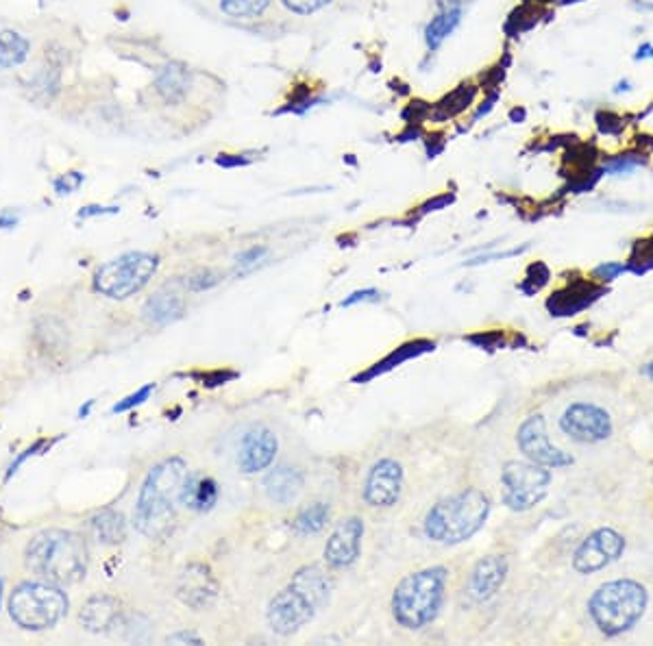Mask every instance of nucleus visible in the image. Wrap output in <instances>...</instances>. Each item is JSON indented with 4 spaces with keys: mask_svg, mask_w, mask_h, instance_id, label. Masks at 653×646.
<instances>
[{
    "mask_svg": "<svg viewBox=\"0 0 653 646\" xmlns=\"http://www.w3.org/2000/svg\"><path fill=\"white\" fill-rule=\"evenodd\" d=\"M88 544L83 536L66 529H48L35 536L24 549V564L33 575L57 586L79 583L88 573Z\"/></svg>",
    "mask_w": 653,
    "mask_h": 646,
    "instance_id": "f257e3e1",
    "label": "nucleus"
},
{
    "mask_svg": "<svg viewBox=\"0 0 653 646\" xmlns=\"http://www.w3.org/2000/svg\"><path fill=\"white\" fill-rule=\"evenodd\" d=\"M188 475V464L181 457L164 459L144 479L135 505L133 525L142 536L162 540L175 527V496Z\"/></svg>",
    "mask_w": 653,
    "mask_h": 646,
    "instance_id": "f03ea898",
    "label": "nucleus"
},
{
    "mask_svg": "<svg viewBox=\"0 0 653 646\" xmlns=\"http://www.w3.org/2000/svg\"><path fill=\"white\" fill-rule=\"evenodd\" d=\"M449 570L442 566H431L412 573L394 588L392 594V616L397 623L410 631H418L434 623L442 610L447 594Z\"/></svg>",
    "mask_w": 653,
    "mask_h": 646,
    "instance_id": "7ed1b4c3",
    "label": "nucleus"
},
{
    "mask_svg": "<svg viewBox=\"0 0 653 646\" xmlns=\"http://www.w3.org/2000/svg\"><path fill=\"white\" fill-rule=\"evenodd\" d=\"M488 514V496L477 488L464 490L429 509L425 516V536L440 544H460L471 540L486 525Z\"/></svg>",
    "mask_w": 653,
    "mask_h": 646,
    "instance_id": "20e7f679",
    "label": "nucleus"
},
{
    "mask_svg": "<svg viewBox=\"0 0 653 646\" xmlns=\"http://www.w3.org/2000/svg\"><path fill=\"white\" fill-rule=\"evenodd\" d=\"M647 607V592L638 581L616 579L593 594L588 603V612L593 623L606 636H619V633L632 629Z\"/></svg>",
    "mask_w": 653,
    "mask_h": 646,
    "instance_id": "39448f33",
    "label": "nucleus"
},
{
    "mask_svg": "<svg viewBox=\"0 0 653 646\" xmlns=\"http://www.w3.org/2000/svg\"><path fill=\"white\" fill-rule=\"evenodd\" d=\"M9 614L18 627L27 631L51 629L68 614V596L51 581L20 583L11 592Z\"/></svg>",
    "mask_w": 653,
    "mask_h": 646,
    "instance_id": "423d86ee",
    "label": "nucleus"
},
{
    "mask_svg": "<svg viewBox=\"0 0 653 646\" xmlns=\"http://www.w3.org/2000/svg\"><path fill=\"white\" fill-rule=\"evenodd\" d=\"M157 268V255L142 251L125 253L96 270L94 290L107 298H114V301H125V298L138 294L149 285Z\"/></svg>",
    "mask_w": 653,
    "mask_h": 646,
    "instance_id": "0eeeda50",
    "label": "nucleus"
},
{
    "mask_svg": "<svg viewBox=\"0 0 653 646\" xmlns=\"http://www.w3.org/2000/svg\"><path fill=\"white\" fill-rule=\"evenodd\" d=\"M503 501L514 512H525L545 499L551 486V472L545 466L510 462L501 472Z\"/></svg>",
    "mask_w": 653,
    "mask_h": 646,
    "instance_id": "6e6552de",
    "label": "nucleus"
},
{
    "mask_svg": "<svg viewBox=\"0 0 653 646\" xmlns=\"http://www.w3.org/2000/svg\"><path fill=\"white\" fill-rule=\"evenodd\" d=\"M316 614V607L307 601L301 592L288 586L270 601L266 618L270 629H273L277 636L288 638L301 631Z\"/></svg>",
    "mask_w": 653,
    "mask_h": 646,
    "instance_id": "1a4fd4ad",
    "label": "nucleus"
},
{
    "mask_svg": "<svg viewBox=\"0 0 653 646\" xmlns=\"http://www.w3.org/2000/svg\"><path fill=\"white\" fill-rule=\"evenodd\" d=\"M560 427L577 442L595 444L612 436V420L606 409L593 403H573L560 418Z\"/></svg>",
    "mask_w": 653,
    "mask_h": 646,
    "instance_id": "9d476101",
    "label": "nucleus"
},
{
    "mask_svg": "<svg viewBox=\"0 0 653 646\" xmlns=\"http://www.w3.org/2000/svg\"><path fill=\"white\" fill-rule=\"evenodd\" d=\"M625 551V540L614 529H597L577 546L573 555V568L579 575H590L616 562Z\"/></svg>",
    "mask_w": 653,
    "mask_h": 646,
    "instance_id": "9b49d317",
    "label": "nucleus"
},
{
    "mask_svg": "<svg viewBox=\"0 0 653 646\" xmlns=\"http://www.w3.org/2000/svg\"><path fill=\"white\" fill-rule=\"evenodd\" d=\"M519 446L527 459H532L534 464L545 468H562L571 466L573 457L562 453L549 442L545 418L542 416H529L521 429H519Z\"/></svg>",
    "mask_w": 653,
    "mask_h": 646,
    "instance_id": "f8f14e48",
    "label": "nucleus"
},
{
    "mask_svg": "<svg viewBox=\"0 0 653 646\" xmlns=\"http://www.w3.org/2000/svg\"><path fill=\"white\" fill-rule=\"evenodd\" d=\"M403 488V468L394 459H379L364 483V499L371 507H392Z\"/></svg>",
    "mask_w": 653,
    "mask_h": 646,
    "instance_id": "ddd939ff",
    "label": "nucleus"
},
{
    "mask_svg": "<svg viewBox=\"0 0 653 646\" xmlns=\"http://www.w3.org/2000/svg\"><path fill=\"white\" fill-rule=\"evenodd\" d=\"M362 538H364V520L351 516L338 523V527L331 531V536L325 544V562L331 568H349L357 562L362 551Z\"/></svg>",
    "mask_w": 653,
    "mask_h": 646,
    "instance_id": "4468645a",
    "label": "nucleus"
},
{
    "mask_svg": "<svg viewBox=\"0 0 653 646\" xmlns=\"http://www.w3.org/2000/svg\"><path fill=\"white\" fill-rule=\"evenodd\" d=\"M279 449L277 436L268 427H255L242 438L240 444V457L238 464L240 470L246 475L260 472L275 462V455Z\"/></svg>",
    "mask_w": 653,
    "mask_h": 646,
    "instance_id": "2eb2a0df",
    "label": "nucleus"
},
{
    "mask_svg": "<svg viewBox=\"0 0 653 646\" xmlns=\"http://www.w3.org/2000/svg\"><path fill=\"white\" fill-rule=\"evenodd\" d=\"M505 575H508V562H505V557L488 555L479 559L477 566L473 568L466 592L475 603H486L501 590Z\"/></svg>",
    "mask_w": 653,
    "mask_h": 646,
    "instance_id": "dca6fc26",
    "label": "nucleus"
},
{
    "mask_svg": "<svg viewBox=\"0 0 653 646\" xmlns=\"http://www.w3.org/2000/svg\"><path fill=\"white\" fill-rule=\"evenodd\" d=\"M177 592L186 605L194 607V610H205V607L214 603L218 588L207 566L190 564L179 577Z\"/></svg>",
    "mask_w": 653,
    "mask_h": 646,
    "instance_id": "f3484780",
    "label": "nucleus"
},
{
    "mask_svg": "<svg viewBox=\"0 0 653 646\" xmlns=\"http://www.w3.org/2000/svg\"><path fill=\"white\" fill-rule=\"evenodd\" d=\"M177 499L192 512H209L218 501V483L209 475H201V472H188Z\"/></svg>",
    "mask_w": 653,
    "mask_h": 646,
    "instance_id": "a211bd4d",
    "label": "nucleus"
},
{
    "mask_svg": "<svg viewBox=\"0 0 653 646\" xmlns=\"http://www.w3.org/2000/svg\"><path fill=\"white\" fill-rule=\"evenodd\" d=\"M290 588L301 592L307 601H310L316 610H323L329 603L331 590H334V583L325 575V570L318 566H305L297 570V575L292 577Z\"/></svg>",
    "mask_w": 653,
    "mask_h": 646,
    "instance_id": "6ab92c4d",
    "label": "nucleus"
},
{
    "mask_svg": "<svg viewBox=\"0 0 653 646\" xmlns=\"http://www.w3.org/2000/svg\"><path fill=\"white\" fill-rule=\"evenodd\" d=\"M266 494L279 505H290L303 490V472L292 466H277L264 479Z\"/></svg>",
    "mask_w": 653,
    "mask_h": 646,
    "instance_id": "aec40b11",
    "label": "nucleus"
},
{
    "mask_svg": "<svg viewBox=\"0 0 653 646\" xmlns=\"http://www.w3.org/2000/svg\"><path fill=\"white\" fill-rule=\"evenodd\" d=\"M120 618V603L112 596H92L81 610V625L90 633H101L114 627Z\"/></svg>",
    "mask_w": 653,
    "mask_h": 646,
    "instance_id": "412c9836",
    "label": "nucleus"
},
{
    "mask_svg": "<svg viewBox=\"0 0 653 646\" xmlns=\"http://www.w3.org/2000/svg\"><path fill=\"white\" fill-rule=\"evenodd\" d=\"M462 0H447V3H442L438 14L431 18V22L427 24V46L431 51H436V48L447 40V37L458 29V24L462 20Z\"/></svg>",
    "mask_w": 653,
    "mask_h": 646,
    "instance_id": "4be33fe9",
    "label": "nucleus"
},
{
    "mask_svg": "<svg viewBox=\"0 0 653 646\" xmlns=\"http://www.w3.org/2000/svg\"><path fill=\"white\" fill-rule=\"evenodd\" d=\"M599 292L601 290L593 288L590 283H573L566 290L553 294L549 298L547 307L556 316H573L575 312H579V309H584L588 303H593Z\"/></svg>",
    "mask_w": 653,
    "mask_h": 646,
    "instance_id": "5701e85b",
    "label": "nucleus"
},
{
    "mask_svg": "<svg viewBox=\"0 0 653 646\" xmlns=\"http://www.w3.org/2000/svg\"><path fill=\"white\" fill-rule=\"evenodd\" d=\"M155 85L159 96H162L166 103H181L190 90V72L183 64L172 61V64H166L162 72H159Z\"/></svg>",
    "mask_w": 653,
    "mask_h": 646,
    "instance_id": "b1692460",
    "label": "nucleus"
},
{
    "mask_svg": "<svg viewBox=\"0 0 653 646\" xmlns=\"http://www.w3.org/2000/svg\"><path fill=\"white\" fill-rule=\"evenodd\" d=\"M434 349H436L434 342H427V340H416V342L403 344V346H399L397 351H392V353L384 359V362L375 364L371 370H366L364 375L355 377V381H357V383L371 381V379H375L377 375H384V372H388V370H392V368L401 366L403 362H410V359H414V357H418V355H423V353L434 351Z\"/></svg>",
    "mask_w": 653,
    "mask_h": 646,
    "instance_id": "393cba45",
    "label": "nucleus"
},
{
    "mask_svg": "<svg viewBox=\"0 0 653 646\" xmlns=\"http://www.w3.org/2000/svg\"><path fill=\"white\" fill-rule=\"evenodd\" d=\"M183 316V301L177 294L159 292L144 305V318L157 327H166Z\"/></svg>",
    "mask_w": 653,
    "mask_h": 646,
    "instance_id": "a878e982",
    "label": "nucleus"
},
{
    "mask_svg": "<svg viewBox=\"0 0 653 646\" xmlns=\"http://www.w3.org/2000/svg\"><path fill=\"white\" fill-rule=\"evenodd\" d=\"M92 531L101 542L118 544L127 536V525H125V518H122L120 512H114V509H105V512L96 514L92 518Z\"/></svg>",
    "mask_w": 653,
    "mask_h": 646,
    "instance_id": "bb28decb",
    "label": "nucleus"
},
{
    "mask_svg": "<svg viewBox=\"0 0 653 646\" xmlns=\"http://www.w3.org/2000/svg\"><path fill=\"white\" fill-rule=\"evenodd\" d=\"M29 57V40L16 31H0V68H16Z\"/></svg>",
    "mask_w": 653,
    "mask_h": 646,
    "instance_id": "cd10ccee",
    "label": "nucleus"
},
{
    "mask_svg": "<svg viewBox=\"0 0 653 646\" xmlns=\"http://www.w3.org/2000/svg\"><path fill=\"white\" fill-rule=\"evenodd\" d=\"M329 516H331V509L327 503H314L310 507L301 509L299 516L294 518L292 527L299 536H314V533L323 531L327 527Z\"/></svg>",
    "mask_w": 653,
    "mask_h": 646,
    "instance_id": "c85d7f7f",
    "label": "nucleus"
},
{
    "mask_svg": "<svg viewBox=\"0 0 653 646\" xmlns=\"http://www.w3.org/2000/svg\"><path fill=\"white\" fill-rule=\"evenodd\" d=\"M270 0H220V9L231 18L260 16Z\"/></svg>",
    "mask_w": 653,
    "mask_h": 646,
    "instance_id": "c756f323",
    "label": "nucleus"
},
{
    "mask_svg": "<svg viewBox=\"0 0 653 646\" xmlns=\"http://www.w3.org/2000/svg\"><path fill=\"white\" fill-rule=\"evenodd\" d=\"M638 166H643V159H640L638 155H619V157H612L610 161H606L603 170L610 172V175H627V172H632Z\"/></svg>",
    "mask_w": 653,
    "mask_h": 646,
    "instance_id": "7c9ffc66",
    "label": "nucleus"
},
{
    "mask_svg": "<svg viewBox=\"0 0 653 646\" xmlns=\"http://www.w3.org/2000/svg\"><path fill=\"white\" fill-rule=\"evenodd\" d=\"M153 390H155V385H153V383H146L144 388H140V390L135 392V394H131V396H127V399H122L120 403H116V405L112 407V414H122V412H129V409H133V407L142 405L144 401H149V396L153 394Z\"/></svg>",
    "mask_w": 653,
    "mask_h": 646,
    "instance_id": "2f4dec72",
    "label": "nucleus"
},
{
    "mask_svg": "<svg viewBox=\"0 0 653 646\" xmlns=\"http://www.w3.org/2000/svg\"><path fill=\"white\" fill-rule=\"evenodd\" d=\"M331 0H283V5H286L294 14H316L323 7H327Z\"/></svg>",
    "mask_w": 653,
    "mask_h": 646,
    "instance_id": "473e14b6",
    "label": "nucleus"
},
{
    "mask_svg": "<svg viewBox=\"0 0 653 646\" xmlns=\"http://www.w3.org/2000/svg\"><path fill=\"white\" fill-rule=\"evenodd\" d=\"M44 446H48V442H46V440H38V442H33V444L29 446V449H24V451H22V455H18V457L14 459V462H11V466H9V470H7V477H5V481H9L11 477H14L16 472L20 470V466H22L24 462H27L29 457H33V455H40V453L44 451Z\"/></svg>",
    "mask_w": 653,
    "mask_h": 646,
    "instance_id": "72a5a7b5",
    "label": "nucleus"
},
{
    "mask_svg": "<svg viewBox=\"0 0 653 646\" xmlns=\"http://www.w3.org/2000/svg\"><path fill=\"white\" fill-rule=\"evenodd\" d=\"M597 122H599V129L606 135H619L625 129L623 118L612 114V111H601L597 116Z\"/></svg>",
    "mask_w": 653,
    "mask_h": 646,
    "instance_id": "f704fd0d",
    "label": "nucleus"
},
{
    "mask_svg": "<svg viewBox=\"0 0 653 646\" xmlns=\"http://www.w3.org/2000/svg\"><path fill=\"white\" fill-rule=\"evenodd\" d=\"M266 255H268V251H266L264 246H253V248H249V251H246V253L238 255V270H240V272H246V270L255 268L257 264L262 262V259H264Z\"/></svg>",
    "mask_w": 653,
    "mask_h": 646,
    "instance_id": "c9c22d12",
    "label": "nucleus"
},
{
    "mask_svg": "<svg viewBox=\"0 0 653 646\" xmlns=\"http://www.w3.org/2000/svg\"><path fill=\"white\" fill-rule=\"evenodd\" d=\"M83 179L85 177L81 175V172H68V175L59 177L55 181V190H57V194H72V192H77L81 188Z\"/></svg>",
    "mask_w": 653,
    "mask_h": 646,
    "instance_id": "e433bc0d",
    "label": "nucleus"
},
{
    "mask_svg": "<svg viewBox=\"0 0 653 646\" xmlns=\"http://www.w3.org/2000/svg\"><path fill=\"white\" fill-rule=\"evenodd\" d=\"M218 281H220V279H218L216 272L205 270V272H199V275H194V277L188 281V285H190V290H192V292H203V290L214 288V285H216Z\"/></svg>",
    "mask_w": 653,
    "mask_h": 646,
    "instance_id": "4c0bfd02",
    "label": "nucleus"
},
{
    "mask_svg": "<svg viewBox=\"0 0 653 646\" xmlns=\"http://www.w3.org/2000/svg\"><path fill=\"white\" fill-rule=\"evenodd\" d=\"M368 301H379V292L377 290H360V292H353L349 298H344L340 303L342 307H351L357 303H368Z\"/></svg>",
    "mask_w": 653,
    "mask_h": 646,
    "instance_id": "58836bf2",
    "label": "nucleus"
},
{
    "mask_svg": "<svg viewBox=\"0 0 653 646\" xmlns=\"http://www.w3.org/2000/svg\"><path fill=\"white\" fill-rule=\"evenodd\" d=\"M118 207H101V205H88L79 211V218H94V216H107L116 214Z\"/></svg>",
    "mask_w": 653,
    "mask_h": 646,
    "instance_id": "ea45409f",
    "label": "nucleus"
},
{
    "mask_svg": "<svg viewBox=\"0 0 653 646\" xmlns=\"http://www.w3.org/2000/svg\"><path fill=\"white\" fill-rule=\"evenodd\" d=\"M623 270H625V266H621V264H606V266H599L595 270V275L601 279H614L616 275H621Z\"/></svg>",
    "mask_w": 653,
    "mask_h": 646,
    "instance_id": "a19ab883",
    "label": "nucleus"
},
{
    "mask_svg": "<svg viewBox=\"0 0 653 646\" xmlns=\"http://www.w3.org/2000/svg\"><path fill=\"white\" fill-rule=\"evenodd\" d=\"M168 644H203V640L199 636H194V633L181 631V633H175V636H170Z\"/></svg>",
    "mask_w": 653,
    "mask_h": 646,
    "instance_id": "79ce46f5",
    "label": "nucleus"
},
{
    "mask_svg": "<svg viewBox=\"0 0 653 646\" xmlns=\"http://www.w3.org/2000/svg\"><path fill=\"white\" fill-rule=\"evenodd\" d=\"M651 57H653V44H649V42L640 44V46H638V51H636V55H634V59H636V61L651 59Z\"/></svg>",
    "mask_w": 653,
    "mask_h": 646,
    "instance_id": "37998d69",
    "label": "nucleus"
},
{
    "mask_svg": "<svg viewBox=\"0 0 653 646\" xmlns=\"http://www.w3.org/2000/svg\"><path fill=\"white\" fill-rule=\"evenodd\" d=\"M16 225H18V216L9 214V211H5V214L0 216V229H11V227H16Z\"/></svg>",
    "mask_w": 653,
    "mask_h": 646,
    "instance_id": "c03bdc74",
    "label": "nucleus"
},
{
    "mask_svg": "<svg viewBox=\"0 0 653 646\" xmlns=\"http://www.w3.org/2000/svg\"><path fill=\"white\" fill-rule=\"evenodd\" d=\"M632 90V83L630 81H619V83H616V88H614V92L616 94H621V92H630Z\"/></svg>",
    "mask_w": 653,
    "mask_h": 646,
    "instance_id": "a18cd8bd",
    "label": "nucleus"
},
{
    "mask_svg": "<svg viewBox=\"0 0 653 646\" xmlns=\"http://www.w3.org/2000/svg\"><path fill=\"white\" fill-rule=\"evenodd\" d=\"M92 405H94V401H88V403H85V407H81V409H79V418H88V414H90Z\"/></svg>",
    "mask_w": 653,
    "mask_h": 646,
    "instance_id": "49530a36",
    "label": "nucleus"
},
{
    "mask_svg": "<svg viewBox=\"0 0 653 646\" xmlns=\"http://www.w3.org/2000/svg\"><path fill=\"white\" fill-rule=\"evenodd\" d=\"M645 375H647V377H649V379H651V381H653V362H651V364H647V366H645Z\"/></svg>",
    "mask_w": 653,
    "mask_h": 646,
    "instance_id": "de8ad7c7",
    "label": "nucleus"
},
{
    "mask_svg": "<svg viewBox=\"0 0 653 646\" xmlns=\"http://www.w3.org/2000/svg\"><path fill=\"white\" fill-rule=\"evenodd\" d=\"M564 5H575V3H582V0H562Z\"/></svg>",
    "mask_w": 653,
    "mask_h": 646,
    "instance_id": "09e8293b",
    "label": "nucleus"
},
{
    "mask_svg": "<svg viewBox=\"0 0 653 646\" xmlns=\"http://www.w3.org/2000/svg\"><path fill=\"white\" fill-rule=\"evenodd\" d=\"M0 603H3V579H0Z\"/></svg>",
    "mask_w": 653,
    "mask_h": 646,
    "instance_id": "8fccbe9b",
    "label": "nucleus"
}]
</instances>
